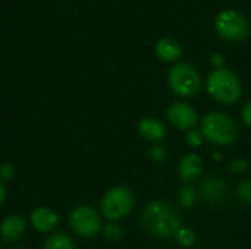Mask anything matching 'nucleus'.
I'll use <instances>...</instances> for the list:
<instances>
[{
    "instance_id": "nucleus-1",
    "label": "nucleus",
    "mask_w": 251,
    "mask_h": 249,
    "mask_svg": "<svg viewBox=\"0 0 251 249\" xmlns=\"http://www.w3.org/2000/svg\"><path fill=\"white\" fill-rule=\"evenodd\" d=\"M143 227L156 238H172L182 225L179 211L169 203L157 200L144 208L141 214Z\"/></svg>"
},
{
    "instance_id": "nucleus-2",
    "label": "nucleus",
    "mask_w": 251,
    "mask_h": 249,
    "mask_svg": "<svg viewBox=\"0 0 251 249\" xmlns=\"http://www.w3.org/2000/svg\"><path fill=\"white\" fill-rule=\"evenodd\" d=\"M207 91L209 94L225 104L235 103L241 95L240 79L228 69H216L207 78Z\"/></svg>"
},
{
    "instance_id": "nucleus-3",
    "label": "nucleus",
    "mask_w": 251,
    "mask_h": 249,
    "mask_svg": "<svg viewBox=\"0 0 251 249\" xmlns=\"http://www.w3.org/2000/svg\"><path fill=\"white\" fill-rule=\"evenodd\" d=\"M201 132L215 145H231L237 139V125L224 113H210L201 122Z\"/></svg>"
},
{
    "instance_id": "nucleus-4",
    "label": "nucleus",
    "mask_w": 251,
    "mask_h": 249,
    "mask_svg": "<svg viewBox=\"0 0 251 249\" xmlns=\"http://www.w3.org/2000/svg\"><path fill=\"white\" fill-rule=\"evenodd\" d=\"M134 207V194L125 186H115L101 200V213L109 220L125 217Z\"/></svg>"
},
{
    "instance_id": "nucleus-5",
    "label": "nucleus",
    "mask_w": 251,
    "mask_h": 249,
    "mask_svg": "<svg viewBox=\"0 0 251 249\" xmlns=\"http://www.w3.org/2000/svg\"><path fill=\"white\" fill-rule=\"evenodd\" d=\"M168 79L171 88L182 97H193L200 90V76L188 63H178L174 66Z\"/></svg>"
},
{
    "instance_id": "nucleus-6",
    "label": "nucleus",
    "mask_w": 251,
    "mask_h": 249,
    "mask_svg": "<svg viewBox=\"0 0 251 249\" xmlns=\"http://www.w3.org/2000/svg\"><path fill=\"white\" fill-rule=\"evenodd\" d=\"M69 226L78 236L91 238L101 229V222L99 213L94 208L88 205H79L71 211Z\"/></svg>"
},
{
    "instance_id": "nucleus-7",
    "label": "nucleus",
    "mask_w": 251,
    "mask_h": 249,
    "mask_svg": "<svg viewBox=\"0 0 251 249\" xmlns=\"http://www.w3.org/2000/svg\"><path fill=\"white\" fill-rule=\"evenodd\" d=\"M216 29L225 38L241 40L249 32V22L237 10H224L216 16Z\"/></svg>"
},
{
    "instance_id": "nucleus-8",
    "label": "nucleus",
    "mask_w": 251,
    "mask_h": 249,
    "mask_svg": "<svg viewBox=\"0 0 251 249\" xmlns=\"http://www.w3.org/2000/svg\"><path fill=\"white\" fill-rule=\"evenodd\" d=\"M168 119L175 128L181 131H187V129L194 128V125L199 120V116H197V112L193 109V106L178 101L169 106Z\"/></svg>"
},
{
    "instance_id": "nucleus-9",
    "label": "nucleus",
    "mask_w": 251,
    "mask_h": 249,
    "mask_svg": "<svg viewBox=\"0 0 251 249\" xmlns=\"http://www.w3.org/2000/svg\"><path fill=\"white\" fill-rule=\"evenodd\" d=\"M178 172H179L181 179L185 181V182L197 179L203 173V160H201V157L199 154H196V153H190V154L184 156L181 163H179Z\"/></svg>"
},
{
    "instance_id": "nucleus-10",
    "label": "nucleus",
    "mask_w": 251,
    "mask_h": 249,
    "mask_svg": "<svg viewBox=\"0 0 251 249\" xmlns=\"http://www.w3.org/2000/svg\"><path fill=\"white\" fill-rule=\"evenodd\" d=\"M59 222L57 214L50 210V208H37L32 211L31 214V225L34 226V229H37L38 232H50L56 227Z\"/></svg>"
},
{
    "instance_id": "nucleus-11",
    "label": "nucleus",
    "mask_w": 251,
    "mask_h": 249,
    "mask_svg": "<svg viewBox=\"0 0 251 249\" xmlns=\"http://www.w3.org/2000/svg\"><path fill=\"white\" fill-rule=\"evenodd\" d=\"M138 132L149 141H162L166 136V126L153 117H144L138 123Z\"/></svg>"
},
{
    "instance_id": "nucleus-12",
    "label": "nucleus",
    "mask_w": 251,
    "mask_h": 249,
    "mask_svg": "<svg viewBox=\"0 0 251 249\" xmlns=\"http://www.w3.org/2000/svg\"><path fill=\"white\" fill-rule=\"evenodd\" d=\"M156 53H157V56H159L162 60L174 62V60H176V59L181 57L182 48H181V45L176 43V40L169 38V37H165V38H160V40L156 43Z\"/></svg>"
},
{
    "instance_id": "nucleus-13",
    "label": "nucleus",
    "mask_w": 251,
    "mask_h": 249,
    "mask_svg": "<svg viewBox=\"0 0 251 249\" xmlns=\"http://www.w3.org/2000/svg\"><path fill=\"white\" fill-rule=\"evenodd\" d=\"M25 232V220L21 216H9L3 220L1 236L4 241H16Z\"/></svg>"
},
{
    "instance_id": "nucleus-14",
    "label": "nucleus",
    "mask_w": 251,
    "mask_h": 249,
    "mask_svg": "<svg viewBox=\"0 0 251 249\" xmlns=\"http://www.w3.org/2000/svg\"><path fill=\"white\" fill-rule=\"evenodd\" d=\"M203 197L210 203H218L225 197V183L218 178H210L201 185Z\"/></svg>"
},
{
    "instance_id": "nucleus-15",
    "label": "nucleus",
    "mask_w": 251,
    "mask_h": 249,
    "mask_svg": "<svg viewBox=\"0 0 251 249\" xmlns=\"http://www.w3.org/2000/svg\"><path fill=\"white\" fill-rule=\"evenodd\" d=\"M43 249H75V247H74V242L71 241L69 236L57 233V235L50 236L44 242Z\"/></svg>"
},
{
    "instance_id": "nucleus-16",
    "label": "nucleus",
    "mask_w": 251,
    "mask_h": 249,
    "mask_svg": "<svg viewBox=\"0 0 251 249\" xmlns=\"http://www.w3.org/2000/svg\"><path fill=\"white\" fill-rule=\"evenodd\" d=\"M178 201L184 208H191L197 201V191L193 186H184L178 194Z\"/></svg>"
},
{
    "instance_id": "nucleus-17",
    "label": "nucleus",
    "mask_w": 251,
    "mask_h": 249,
    "mask_svg": "<svg viewBox=\"0 0 251 249\" xmlns=\"http://www.w3.org/2000/svg\"><path fill=\"white\" fill-rule=\"evenodd\" d=\"M175 238H176L178 244L182 245V247H185V248H190V247L194 245V242H196V235H194V232L190 230V229H185V227H181V229L178 230V233L175 235Z\"/></svg>"
},
{
    "instance_id": "nucleus-18",
    "label": "nucleus",
    "mask_w": 251,
    "mask_h": 249,
    "mask_svg": "<svg viewBox=\"0 0 251 249\" xmlns=\"http://www.w3.org/2000/svg\"><path fill=\"white\" fill-rule=\"evenodd\" d=\"M103 233L110 241H119L122 238V229L116 225H106L103 229Z\"/></svg>"
},
{
    "instance_id": "nucleus-19",
    "label": "nucleus",
    "mask_w": 251,
    "mask_h": 249,
    "mask_svg": "<svg viewBox=\"0 0 251 249\" xmlns=\"http://www.w3.org/2000/svg\"><path fill=\"white\" fill-rule=\"evenodd\" d=\"M203 136H204L203 132H200L197 129H191V131H188L185 139L191 147H200L203 144Z\"/></svg>"
},
{
    "instance_id": "nucleus-20",
    "label": "nucleus",
    "mask_w": 251,
    "mask_h": 249,
    "mask_svg": "<svg viewBox=\"0 0 251 249\" xmlns=\"http://www.w3.org/2000/svg\"><path fill=\"white\" fill-rule=\"evenodd\" d=\"M238 197L241 201L251 204V181H246L238 188Z\"/></svg>"
},
{
    "instance_id": "nucleus-21",
    "label": "nucleus",
    "mask_w": 251,
    "mask_h": 249,
    "mask_svg": "<svg viewBox=\"0 0 251 249\" xmlns=\"http://www.w3.org/2000/svg\"><path fill=\"white\" fill-rule=\"evenodd\" d=\"M15 175V169H13V164L10 163H4L0 169V178H1V183L10 181Z\"/></svg>"
},
{
    "instance_id": "nucleus-22",
    "label": "nucleus",
    "mask_w": 251,
    "mask_h": 249,
    "mask_svg": "<svg viewBox=\"0 0 251 249\" xmlns=\"http://www.w3.org/2000/svg\"><path fill=\"white\" fill-rule=\"evenodd\" d=\"M150 157L153 161H163L166 158V150L162 147H154L150 150Z\"/></svg>"
},
{
    "instance_id": "nucleus-23",
    "label": "nucleus",
    "mask_w": 251,
    "mask_h": 249,
    "mask_svg": "<svg viewBox=\"0 0 251 249\" xmlns=\"http://www.w3.org/2000/svg\"><path fill=\"white\" fill-rule=\"evenodd\" d=\"M243 120L247 126H251V100L243 109Z\"/></svg>"
},
{
    "instance_id": "nucleus-24",
    "label": "nucleus",
    "mask_w": 251,
    "mask_h": 249,
    "mask_svg": "<svg viewBox=\"0 0 251 249\" xmlns=\"http://www.w3.org/2000/svg\"><path fill=\"white\" fill-rule=\"evenodd\" d=\"M247 167H249L247 163L243 161V160H237V161H232V163H231V170H234V172H243V170H246Z\"/></svg>"
},
{
    "instance_id": "nucleus-25",
    "label": "nucleus",
    "mask_w": 251,
    "mask_h": 249,
    "mask_svg": "<svg viewBox=\"0 0 251 249\" xmlns=\"http://www.w3.org/2000/svg\"><path fill=\"white\" fill-rule=\"evenodd\" d=\"M224 62H225V60H224V57H222L219 53H216V54L212 56V65H213V66H216V68L221 69V66H224Z\"/></svg>"
},
{
    "instance_id": "nucleus-26",
    "label": "nucleus",
    "mask_w": 251,
    "mask_h": 249,
    "mask_svg": "<svg viewBox=\"0 0 251 249\" xmlns=\"http://www.w3.org/2000/svg\"><path fill=\"white\" fill-rule=\"evenodd\" d=\"M0 194H1L0 203H1V204H4V201H6V186H4V183H1V185H0Z\"/></svg>"
},
{
    "instance_id": "nucleus-27",
    "label": "nucleus",
    "mask_w": 251,
    "mask_h": 249,
    "mask_svg": "<svg viewBox=\"0 0 251 249\" xmlns=\"http://www.w3.org/2000/svg\"><path fill=\"white\" fill-rule=\"evenodd\" d=\"M10 249H24V248H10Z\"/></svg>"
}]
</instances>
